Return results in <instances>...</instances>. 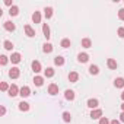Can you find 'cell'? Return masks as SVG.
Masks as SVG:
<instances>
[{
	"label": "cell",
	"instance_id": "obj_3",
	"mask_svg": "<svg viewBox=\"0 0 124 124\" xmlns=\"http://www.w3.org/2000/svg\"><path fill=\"white\" fill-rule=\"evenodd\" d=\"M98 105H99V101H98V99H95V98H91V99L88 101V107H89L91 109H96V108H98Z\"/></svg>",
	"mask_w": 124,
	"mask_h": 124
},
{
	"label": "cell",
	"instance_id": "obj_39",
	"mask_svg": "<svg viewBox=\"0 0 124 124\" xmlns=\"http://www.w3.org/2000/svg\"><path fill=\"white\" fill-rule=\"evenodd\" d=\"M121 99L124 101V91H123V93H121Z\"/></svg>",
	"mask_w": 124,
	"mask_h": 124
},
{
	"label": "cell",
	"instance_id": "obj_26",
	"mask_svg": "<svg viewBox=\"0 0 124 124\" xmlns=\"http://www.w3.org/2000/svg\"><path fill=\"white\" fill-rule=\"evenodd\" d=\"M19 109H21V111H28V109H29V104L25 102V101H22V102L19 104Z\"/></svg>",
	"mask_w": 124,
	"mask_h": 124
},
{
	"label": "cell",
	"instance_id": "obj_28",
	"mask_svg": "<svg viewBox=\"0 0 124 124\" xmlns=\"http://www.w3.org/2000/svg\"><path fill=\"white\" fill-rule=\"evenodd\" d=\"M61 47H63V48H69L70 47V39H67V38L61 39Z\"/></svg>",
	"mask_w": 124,
	"mask_h": 124
},
{
	"label": "cell",
	"instance_id": "obj_36",
	"mask_svg": "<svg viewBox=\"0 0 124 124\" xmlns=\"http://www.w3.org/2000/svg\"><path fill=\"white\" fill-rule=\"evenodd\" d=\"M109 124H121V121H120V120H112Z\"/></svg>",
	"mask_w": 124,
	"mask_h": 124
},
{
	"label": "cell",
	"instance_id": "obj_37",
	"mask_svg": "<svg viewBox=\"0 0 124 124\" xmlns=\"http://www.w3.org/2000/svg\"><path fill=\"white\" fill-rule=\"evenodd\" d=\"M120 121H121V123H124V111L120 114Z\"/></svg>",
	"mask_w": 124,
	"mask_h": 124
},
{
	"label": "cell",
	"instance_id": "obj_30",
	"mask_svg": "<svg viewBox=\"0 0 124 124\" xmlns=\"http://www.w3.org/2000/svg\"><path fill=\"white\" fill-rule=\"evenodd\" d=\"M9 88H10V86H9L6 82H2V85H0V89H2L3 92H5V91H9Z\"/></svg>",
	"mask_w": 124,
	"mask_h": 124
},
{
	"label": "cell",
	"instance_id": "obj_20",
	"mask_svg": "<svg viewBox=\"0 0 124 124\" xmlns=\"http://www.w3.org/2000/svg\"><path fill=\"white\" fill-rule=\"evenodd\" d=\"M9 13H10V16H16V15L19 13V8L13 5V6H12V8L9 9Z\"/></svg>",
	"mask_w": 124,
	"mask_h": 124
},
{
	"label": "cell",
	"instance_id": "obj_13",
	"mask_svg": "<svg viewBox=\"0 0 124 124\" xmlns=\"http://www.w3.org/2000/svg\"><path fill=\"white\" fill-rule=\"evenodd\" d=\"M64 98H66L67 101H73V99H75V92L70 91V89H67V91L64 92Z\"/></svg>",
	"mask_w": 124,
	"mask_h": 124
},
{
	"label": "cell",
	"instance_id": "obj_12",
	"mask_svg": "<svg viewBox=\"0 0 124 124\" xmlns=\"http://www.w3.org/2000/svg\"><path fill=\"white\" fill-rule=\"evenodd\" d=\"M32 70H34L35 73H39V72H41V63H39V61H37V60L32 61Z\"/></svg>",
	"mask_w": 124,
	"mask_h": 124
},
{
	"label": "cell",
	"instance_id": "obj_4",
	"mask_svg": "<svg viewBox=\"0 0 124 124\" xmlns=\"http://www.w3.org/2000/svg\"><path fill=\"white\" fill-rule=\"evenodd\" d=\"M101 117H102V109L96 108V109H92V111H91V118L96 120V118H101Z\"/></svg>",
	"mask_w": 124,
	"mask_h": 124
},
{
	"label": "cell",
	"instance_id": "obj_15",
	"mask_svg": "<svg viewBox=\"0 0 124 124\" xmlns=\"http://www.w3.org/2000/svg\"><path fill=\"white\" fill-rule=\"evenodd\" d=\"M42 32H44V37H45L47 39H50V37H51V35H50V26H48L47 23L42 25Z\"/></svg>",
	"mask_w": 124,
	"mask_h": 124
},
{
	"label": "cell",
	"instance_id": "obj_35",
	"mask_svg": "<svg viewBox=\"0 0 124 124\" xmlns=\"http://www.w3.org/2000/svg\"><path fill=\"white\" fill-rule=\"evenodd\" d=\"M5 5H6V6H10V8L13 6V5H12V2H10V0H5Z\"/></svg>",
	"mask_w": 124,
	"mask_h": 124
},
{
	"label": "cell",
	"instance_id": "obj_21",
	"mask_svg": "<svg viewBox=\"0 0 124 124\" xmlns=\"http://www.w3.org/2000/svg\"><path fill=\"white\" fill-rule=\"evenodd\" d=\"M44 15H45L47 19H50V18L53 16V8H45V9H44Z\"/></svg>",
	"mask_w": 124,
	"mask_h": 124
},
{
	"label": "cell",
	"instance_id": "obj_25",
	"mask_svg": "<svg viewBox=\"0 0 124 124\" xmlns=\"http://www.w3.org/2000/svg\"><path fill=\"white\" fill-rule=\"evenodd\" d=\"M44 75H45V78H53V76H54V70H53L51 67H47V69L44 70Z\"/></svg>",
	"mask_w": 124,
	"mask_h": 124
},
{
	"label": "cell",
	"instance_id": "obj_38",
	"mask_svg": "<svg viewBox=\"0 0 124 124\" xmlns=\"http://www.w3.org/2000/svg\"><path fill=\"white\" fill-rule=\"evenodd\" d=\"M0 112H2V115H5V114H6V108L2 107V108H0Z\"/></svg>",
	"mask_w": 124,
	"mask_h": 124
},
{
	"label": "cell",
	"instance_id": "obj_29",
	"mask_svg": "<svg viewBox=\"0 0 124 124\" xmlns=\"http://www.w3.org/2000/svg\"><path fill=\"white\" fill-rule=\"evenodd\" d=\"M3 45H5V48H6V50H12V48H13V44H12L10 41H5V42H3Z\"/></svg>",
	"mask_w": 124,
	"mask_h": 124
},
{
	"label": "cell",
	"instance_id": "obj_14",
	"mask_svg": "<svg viewBox=\"0 0 124 124\" xmlns=\"http://www.w3.org/2000/svg\"><path fill=\"white\" fill-rule=\"evenodd\" d=\"M54 64H55V66H63V64H64V57L57 55V57L54 58Z\"/></svg>",
	"mask_w": 124,
	"mask_h": 124
},
{
	"label": "cell",
	"instance_id": "obj_32",
	"mask_svg": "<svg viewBox=\"0 0 124 124\" xmlns=\"http://www.w3.org/2000/svg\"><path fill=\"white\" fill-rule=\"evenodd\" d=\"M111 121H108V118L107 117H101L99 118V124H109Z\"/></svg>",
	"mask_w": 124,
	"mask_h": 124
},
{
	"label": "cell",
	"instance_id": "obj_8",
	"mask_svg": "<svg viewBox=\"0 0 124 124\" xmlns=\"http://www.w3.org/2000/svg\"><path fill=\"white\" fill-rule=\"evenodd\" d=\"M23 29H25V34H26V35H28L29 38L35 37V31H34V29L31 28V25H25V28H23Z\"/></svg>",
	"mask_w": 124,
	"mask_h": 124
},
{
	"label": "cell",
	"instance_id": "obj_9",
	"mask_svg": "<svg viewBox=\"0 0 124 124\" xmlns=\"http://www.w3.org/2000/svg\"><path fill=\"white\" fill-rule=\"evenodd\" d=\"M69 80H70L72 83H76V82L79 80V75H78V72H70V73H69Z\"/></svg>",
	"mask_w": 124,
	"mask_h": 124
},
{
	"label": "cell",
	"instance_id": "obj_10",
	"mask_svg": "<svg viewBox=\"0 0 124 124\" xmlns=\"http://www.w3.org/2000/svg\"><path fill=\"white\" fill-rule=\"evenodd\" d=\"M88 60H89V55H88L86 53H80V54L78 55V61H79V63H86Z\"/></svg>",
	"mask_w": 124,
	"mask_h": 124
},
{
	"label": "cell",
	"instance_id": "obj_18",
	"mask_svg": "<svg viewBox=\"0 0 124 124\" xmlns=\"http://www.w3.org/2000/svg\"><path fill=\"white\" fill-rule=\"evenodd\" d=\"M32 21H34V23H39V22H41V13H39V12H34Z\"/></svg>",
	"mask_w": 124,
	"mask_h": 124
},
{
	"label": "cell",
	"instance_id": "obj_2",
	"mask_svg": "<svg viewBox=\"0 0 124 124\" xmlns=\"http://www.w3.org/2000/svg\"><path fill=\"white\" fill-rule=\"evenodd\" d=\"M19 95H21L22 98H28V96L31 95V89H29L28 86H22L21 91H19Z\"/></svg>",
	"mask_w": 124,
	"mask_h": 124
},
{
	"label": "cell",
	"instance_id": "obj_5",
	"mask_svg": "<svg viewBox=\"0 0 124 124\" xmlns=\"http://www.w3.org/2000/svg\"><path fill=\"white\" fill-rule=\"evenodd\" d=\"M19 91H21V89H18V86H16V85H12V86L9 88V91H8V92H9V95L13 98V96H16V95H19Z\"/></svg>",
	"mask_w": 124,
	"mask_h": 124
},
{
	"label": "cell",
	"instance_id": "obj_31",
	"mask_svg": "<svg viewBox=\"0 0 124 124\" xmlns=\"http://www.w3.org/2000/svg\"><path fill=\"white\" fill-rule=\"evenodd\" d=\"M8 57L6 55H2V57H0V63H2V66H5V64H8Z\"/></svg>",
	"mask_w": 124,
	"mask_h": 124
},
{
	"label": "cell",
	"instance_id": "obj_7",
	"mask_svg": "<svg viewBox=\"0 0 124 124\" xmlns=\"http://www.w3.org/2000/svg\"><path fill=\"white\" fill-rule=\"evenodd\" d=\"M3 26H5V29H6V31H10V32H13V31L16 29V26H15V23H13V22H10V21H6Z\"/></svg>",
	"mask_w": 124,
	"mask_h": 124
},
{
	"label": "cell",
	"instance_id": "obj_27",
	"mask_svg": "<svg viewBox=\"0 0 124 124\" xmlns=\"http://www.w3.org/2000/svg\"><path fill=\"white\" fill-rule=\"evenodd\" d=\"M63 121H64V123H70V121H72V115H70V112H67V111L63 112Z\"/></svg>",
	"mask_w": 124,
	"mask_h": 124
},
{
	"label": "cell",
	"instance_id": "obj_23",
	"mask_svg": "<svg viewBox=\"0 0 124 124\" xmlns=\"http://www.w3.org/2000/svg\"><path fill=\"white\" fill-rule=\"evenodd\" d=\"M42 50H44V53H47V54H48V53H51V51H53V45H51L50 42H45V44H44V47H42Z\"/></svg>",
	"mask_w": 124,
	"mask_h": 124
},
{
	"label": "cell",
	"instance_id": "obj_40",
	"mask_svg": "<svg viewBox=\"0 0 124 124\" xmlns=\"http://www.w3.org/2000/svg\"><path fill=\"white\" fill-rule=\"evenodd\" d=\"M121 109H123V111H124V102H123V104H121Z\"/></svg>",
	"mask_w": 124,
	"mask_h": 124
},
{
	"label": "cell",
	"instance_id": "obj_34",
	"mask_svg": "<svg viewBox=\"0 0 124 124\" xmlns=\"http://www.w3.org/2000/svg\"><path fill=\"white\" fill-rule=\"evenodd\" d=\"M118 18H120V21H124V9L118 10Z\"/></svg>",
	"mask_w": 124,
	"mask_h": 124
},
{
	"label": "cell",
	"instance_id": "obj_33",
	"mask_svg": "<svg viewBox=\"0 0 124 124\" xmlns=\"http://www.w3.org/2000/svg\"><path fill=\"white\" fill-rule=\"evenodd\" d=\"M117 34H118V37H120V38H124V28H123V26H121V28H118Z\"/></svg>",
	"mask_w": 124,
	"mask_h": 124
},
{
	"label": "cell",
	"instance_id": "obj_19",
	"mask_svg": "<svg viewBox=\"0 0 124 124\" xmlns=\"http://www.w3.org/2000/svg\"><path fill=\"white\" fill-rule=\"evenodd\" d=\"M107 64H108V67H109V69H117V61H115L114 58H108Z\"/></svg>",
	"mask_w": 124,
	"mask_h": 124
},
{
	"label": "cell",
	"instance_id": "obj_16",
	"mask_svg": "<svg viewBox=\"0 0 124 124\" xmlns=\"http://www.w3.org/2000/svg\"><path fill=\"white\" fill-rule=\"evenodd\" d=\"M114 86L115 88H124V79L123 78H117L114 80Z\"/></svg>",
	"mask_w": 124,
	"mask_h": 124
},
{
	"label": "cell",
	"instance_id": "obj_24",
	"mask_svg": "<svg viewBox=\"0 0 124 124\" xmlns=\"http://www.w3.org/2000/svg\"><path fill=\"white\" fill-rule=\"evenodd\" d=\"M89 73H91V75H98V73H99V67L95 66V64H92V66L89 67Z\"/></svg>",
	"mask_w": 124,
	"mask_h": 124
},
{
	"label": "cell",
	"instance_id": "obj_1",
	"mask_svg": "<svg viewBox=\"0 0 124 124\" xmlns=\"http://www.w3.org/2000/svg\"><path fill=\"white\" fill-rule=\"evenodd\" d=\"M9 76H10L12 79H18V78L21 76V70H19L18 67H12V69L9 70Z\"/></svg>",
	"mask_w": 124,
	"mask_h": 124
},
{
	"label": "cell",
	"instance_id": "obj_6",
	"mask_svg": "<svg viewBox=\"0 0 124 124\" xmlns=\"http://www.w3.org/2000/svg\"><path fill=\"white\" fill-rule=\"evenodd\" d=\"M48 93H50V95H53V96H54V95H57V93H58V86H57L55 83H51V85L48 86Z\"/></svg>",
	"mask_w": 124,
	"mask_h": 124
},
{
	"label": "cell",
	"instance_id": "obj_17",
	"mask_svg": "<svg viewBox=\"0 0 124 124\" xmlns=\"http://www.w3.org/2000/svg\"><path fill=\"white\" fill-rule=\"evenodd\" d=\"M42 83H44V78H41V76H35L34 78V85L35 86H42Z\"/></svg>",
	"mask_w": 124,
	"mask_h": 124
},
{
	"label": "cell",
	"instance_id": "obj_22",
	"mask_svg": "<svg viewBox=\"0 0 124 124\" xmlns=\"http://www.w3.org/2000/svg\"><path fill=\"white\" fill-rule=\"evenodd\" d=\"M91 45H92V42H91L89 38H83V39H82V47H83V48H89Z\"/></svg>",
	"mask_w": 124,
	"mask_h": 124
},
{
	"label": "cell",
	"instance_id": "obj_11",
	"mask_svg": "<svg viewBox=\"0 0 124 124\" xmlns=\"http://www.w3.org/2000/svg\"><path fill=\"white\" fill-rule=\"evenodd\" d=\"M10 61H12V63H15V64H18L19 61H21V54L19 53H13L10 55Z\"/></svg>",
	"mask_w": 124,
	"mask_h": 124
}]
</instances>
